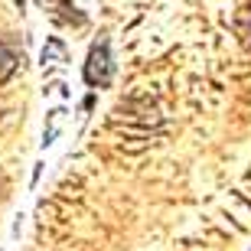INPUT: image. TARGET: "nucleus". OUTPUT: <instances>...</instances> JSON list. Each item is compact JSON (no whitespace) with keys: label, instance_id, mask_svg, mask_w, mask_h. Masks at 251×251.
<instances>
[{"label":"nucleus","instance_id":"obj_1","mask_svg":"<svg viewBox=\"0 0 251 251\" xmlns=\"http://www.w3.org/2000/svg\"><path fill=\"white\" fill-rule=\"evenodd\" d=\"M82 75H85V82L92 85V88H104V85H111L114 62H111V46H108V39H101V43H95V46H92Z\"/></svg>","mask_w":251,"mask_h":251},{"label":"nucleus","instance_id":"obj_2","mask_svg":"<svg viewBox=\"0 0 251 251\" xmlns=\"http://www.w3.org/2000/svg\"><path fill=\"white\" fill-rule=\"evenodd\" d=\"M17 65H20V52L10 43H0V82H7Z\"/></svg>","mask_w":251,"mask_h":251},{"label":"nucleus","instance_id":"obj_3","mask_svg":"<svg viewBox=\"0 0 251 251\" xmlns=\"http://www.w3.org/2000/svg\"><path fill=\"white\" fill-rule=\"evenodd\" d=\"M17 3H20V7H23V0H17Z\"/></svg>","mask_w":251,"mask_h":251}]
</instances>
